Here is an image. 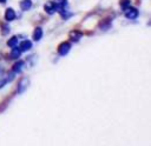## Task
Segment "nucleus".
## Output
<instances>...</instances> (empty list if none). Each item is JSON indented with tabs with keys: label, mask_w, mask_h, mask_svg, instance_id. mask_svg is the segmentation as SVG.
<instances>
[{
	"label": "nucleus",
	"mask_w": 151,
	"mask_h": 146,
	"mask_svg": "<svg viewBox=\"0 0 151 146\" xmlns=\"http://www.w3.org/2000/svg\"><path fill=\"white\" fill-rule=\"evenodd\" d=\"M19 6H20L21 11H24V12L25 11H28L32 7V1L31 0H21L20 4H19Z\"/></svg>",
	"instance_id": "6e6552de"
},
{
	"label": "nucleus",
	"mask_w": 151,
	"mask_h": 146,
	"mask_svg": "<svg viewBox=\"0 0 151 146\" xmlns=\"http://www.w3.org/2000/svg\"><path fill=\"white\" fill-rule=\"evenodd\" d=\"M53 2L55 5V11H58V12H60L61 9H64L65 6L67 5V0H54Z\"/></svg>",
	"instance_id": "1a4fd4ad"
},
{
	"label": "nucleus",
	"mask_w": 151,
	"mask_h": 146,
	"mask_svg": "<svg viewBox=\"0 0 151 146\" xmlns=\"http://www.w3.org/2000/svg\"><path fill=\"white\" fill-rule=\"evenodd\" d=\"M71 49V44L68 41H63L58 47V54L60 57H65Z\"/></svg>",
	"instance_id": "f03ea898"
},
{
	"label": "nucleus",
	"mask_w": 151,
	"mask_h": 146,
	"mask_svg": "<svg viewBox=\"0 0 151 146\" xmlns=\"http://www.w3.org/2000/svg\"><path fill=\"white\" fill-rule=\"evenodd\" d=\"M24 65H25V62H24L22 60H19V61L14 62V65L12 66V72H14V73H20V72L22 71V68H24Z\"/></svg>",
	"instance_id": "0eeeda50"
},
{
	"label": "nucleus",
	"mask_w": 151,
	"mask_h": 146,
	"mask_svg": "<svg viewBox=\"0 0 151 146\" xmlns=\"http://www.w3.org/2000/svg\"><path fill=\"white\" fill-rule=\"evenodd\" d=\"M119 5H120V8L124 11L125 8H127L129 6H131V0H120L119 1Z\"/></svg>",
	"instance_id": "dca6fc26"
},
{
	"label": "nucleus",
	"mask_w": 151,
	"mask_h": 146,
	"mask_svg": "<svg viewBox=\"0 0 151 146\" xmlns=\"http://www.w3.org/2000/svg\"><path fill=\"white\" fill-rule=\"evenodd\" d=\"M99 27L101 31H107L109 28H111V20L110 19H105L99 24Z\"/></svg>",
	"instance_id": "ddd939ff"
},
{
	"label": "nucleus",
	"mask_w": 151,
	"mask_h": 146,
	"mask_svg": "<svg viewBox=\"0 0 151 146\" xmlns=\"http://www.w3.org/2000/svg\"><path fill=\"white\" fill-rule=\"evenodd\" d=\"M28 86H29V79H28L27 77L21 78L20 81H19V84H18V93H19V94L24 93V92L27 89Z\"/></svg>",
	"instance_id": "7ed1b4c3"
},
{
	"label": "nucleus",
	"mask_w": 151,
	"mask_h": 146,
	"mask_svg": "<svg viewBox=\"0 0 151 146\" xmlns=\"http://www.w3.org/2000/svg\"><path fill=\"white\" fill-rule=\"evenodd\" d=\"M15 18H17V14H15L14 9H13V8H7L6 12H5V19H6V21L11 22V21H13Z\"/></svg>",
	"instance_id": "423d86ee"
},
{
	"label": "nucleus",
	"mask_w": 151,
	"mask_h": 146,
	"mask_svg": "<svg viewBox=\"0 0 151 146\" xmlns=\"http://www.w3.org/2000/svg\"><path fill=\"white\" fill-rule=\"evenodd\" d=\"M31 48H32V41L31 40H22L20 42V49L21 51L26 52V51H28Z\"/></svg>",
	"instance_id": "9d476101"
},
{
	"label": "nucleus",
	"mask_w": 151,
	"mask_h": 146,
	"mask_svg": "<svg viewBox=\"0 0 151 146\" xmlns=\"http://www.w3.org/2000/svg\"><path fill=\"white\" fill-rule=\"evenodd\" d=\"M42 38V29L41 27H35L34 32H33V40L34 41H39Z\"/></svg>",
	"instance_id": "9b49d317"
},
{
	"label": "nucleus",
	"mask_w": 151,
	"mask_h": 146,
	"mask_svg": "<svg viewBox=\"0 0 151 146\" xmlns=\"http://www.w3.org/2000/svg\"><path fill=\"white\" fill-rule=\"evenodd\" d=\"M59 13H60V16H61V19H64V20H67V19H70V18L73 15V13L65 11V8H64V9H61Z\"/></svg>",
	"instance_id": "4468645a"
},
{
	"label": "nucleus",
	"mask_w": 151,
	"mask_h": 146,
	"mask_svg": "<svg viewBox=\"0 0 151 146\" xmlns=\"http://www.w3.org/2000/svg\"><path fill=\"white\" fill-rule=\"evenodd\" d=\"M1 33H2V35H6L7 33H9V26L7 25V24H1Z\"/></svg>",
	"instance_id": "f3484780"
},
{
	"label": "nucleus",
	"mask_w": 151,
	"mask_h": 146,
	"mask_svg": "<svg viewBox=\"0 0 151 146\" xmlns=\"http://www.w3.org/2000/svg\"><path fill=\"white\" fill-rule=\"evenodd\" d=\"M18 44H19V42H18V38H17V36H12V38H9L8 41H7V46H8V47H12V48L15 47Z\"/></svg>",
	"instance_id": "2eb2a0df"
},
{
	"label": "nucleus",
	"mask_w": 151,
	"mask_h": 146,
	"mask_svg": "<svg viewBox=\"0 0 151 146\" xmlns=\"http://www.w3.org/2000/svg\"><path fill=\"white\" fill-rule=\"evenodd\" d=\"M68 36H70V40H71V41H73V42H78V41L81 39L83 33H81L80 31H71L70 34H68Z\"/></svg>",
	"instance_id": "20e7f679"
},
{
	"label": "nucleus",
	"mask_w": 151,
	"mask_h": 146,
	"mask_svg": "<svg viewBox=\"0 0 151 146\" xmlns=\"http://www.w3.org/2000/svg\"><path fill=\"white\" fill-rule=\"evenodd\" d=\"M7 82H8V81H7V79H6V78L0 79V88H2V87H4V86L7 84Z\"/></svg>",
	"instance_id": "a211bd4d"
},
{
	"label": "nucleus",
	"mask_w": 151,
	"mask_h": 146,
	"mask_svg": "<svg viewBox=\"0 0 151 146\" xmlns=\"http://www.w3.org/2000/svg\"><path fill=\"white\" fill-rule=\"evenodd\" d=\"M7 0H0V4H5Z\"/></svg>",
	"instance_id": "6ab92c4d"
},
{
	"label": "nucleus",
	"mask_w": 151,
	"mask_h": 146,
	"mask_svg": "<svg viewBox=\"0 0 151 146\" xmlns=\"http://www.w3.org/2000/svg\"><path fill=\"white\" fill-rule=\"evenodd\" d=\"M21 49L19 48V47H13V49H12V52H11V54H9V58L11 59H18L20 55H21Z\"/></svg>",
	"instance_id": "f8f14e48"
},
{
	"label": "nucleus",
	"mask_w": 151,
	"mask_h": 146,
	"mask_svg": "<svg viewBox=\"0 0 151 146\" xmlns=\"http://www.w3.org/2000/svg\"><path fill=\"white\" fill-rule=\"evenodd\" d=\"M44 9H45V12L47 13V14H53L54 12H55V5H54V2L53 1H47V2H45V5H44Z\"/></svg>",
	"instance_id": "39448f33"
},
{
	"label": "nucleus",
	"mask_w": 151,
	"mask_h": 146,
	"mask_svg": "<svg viewBox=\"0 0 151 146\" xmlns=\"http://www.w3.org/2000/svg\"><path fill=\"white\" fill-rule=\"evenodd\" d=\"M124 14L127 19H136L138 15H139V11L136 8V7H132V6H129L127 8L124 9Z\"/></svg>",
	"instance_id": "f257e3e1"
}]
</instances>
